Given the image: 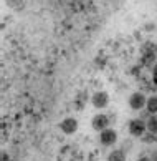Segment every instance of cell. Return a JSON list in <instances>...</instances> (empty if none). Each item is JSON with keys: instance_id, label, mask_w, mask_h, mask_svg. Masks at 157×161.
I'll list each match as a JSON object with an SVG mask.
<instances>
[{"instance_id": "obj_6", "label": "cell", "mask_w": 157, "mask_h": 161, "mask_svg": "<svg viewBox=\"0 0 157 161\" xmlns=\"http://www.w3.org/2000/svg\"><path fill=\"white\" fill-rule=\"evenodd\" d=\"M60 128L65 135H73L78 130V120L76 118H65V120L60 123Z\"/></svg>"}, {"instance_id": "obj_2", "label": "cell", "mask_w": 157, "mask_h": 161, "mask_svg": "<svg viewBox=\"0 0 157 161\" xmlns=\"http://www.w3.org/2000/svg\"><path fill=\"white\" fill-rule=\"evenodd\" d=\"M129 106H131V110H134V111H142V110H146V105H147V98H146V95L141 93V92H136V93H132L131 97H129Z\"/></svg>"}, {"instance_id": "obj_4", "label": "cell", "mask_w": 157, "mask_h": 161, "mask_svg": "<svg viewBox=\"0 0 157 161\" xmlns=\"http://www.w3.org/2000/svg\"><path fill=\"white\" fill-rule=\"evenodd\" d=\"M116 141H118L116 130L107 128V130H104V131H101V133H99V143L102 146H113Z\"/></svg>"}, {"instance_id": "obj_7", "label": "cell", "mask_w": 157, "mask_h": 161, "mask_svg": "<svg viewBox=\"0 0 157 161\" xmlns=\"http://www.w3.org/2000/svg\"><path fill=\"white\" fill-rule=\"evenodd\" d=\"M107 161H126V153L123 150H113L107 154Z\"/></svg>"}, {"instance_id": "obj_3", "label": "cell", "mask_w": 157, "mask_h": 161, "mask_svg": "<svg viewBox=\"0 0 157 161\" xmlns=\"http://www.w3.org/2000/svg\"><path fill=\"white\" fill-rule=\"evenodd\" d=\"M146 131H147V123L141 120V118H134V120L129 121V133L132 136L139 138V136H144Z\"/></svg>"}, {"instance_id": "obj_5", "label": "cell", "mask_w": 157, "mask_h": 161, "mask_svg": "<svg viewBox=\"0 0 157 161\" xmlns=\"http://www.w3.org/2000/svg\"><path fill=\"white\" fill-rule=\"evenodd\" d=\"M91 103L94 108H106L107 105H109V95L106 92H96L93 97H91Z\"/></svg>"}, {"instance_id": "obj_10", "label": "cell", "mask_w": 157, "mask_h": 161, "mask_svg": "<svg viewBox=\"0 0 157 161\" xmlns=\"http://www.w3.org/2000/svg\"><path fill=\"white\" fill-rule=\"evenodd\" d=\"M152 161H157V150H154L152 153H150V156H149Z\"/></svg>"}, {"instance_id": "obj_9", "label": "cell", "mask_w": 157, "mask_h": 161, "mask_svg": "<svg viewBox=\"0 0 157 161\" xmlns=\"http://www.w3.org/2000/svg\"><path fill=\"white\" fill-rule=\"evenodd\" d=\"M146 123H147V131L149 133L157 135V115H150Z\"/></svg>"}, {"instance_id": "obj_1", "label": "cell", "mask_w": 157, "mask_h": 161, "mask_svg": "<svg viewBox=\"0 0 157 161\" xmlns=\"http://www.w3.org/2000/svg\"><path fill=\"white\" fill-rule=\"evenodd\" d=\"M111 118L109 115H104V113H98V115H94L93 116V120H91V126L93 130H96L98 133H101V131H104L109 128V125H111Z\"/></svg>"}, {"instance_id": "obj_11", "label": "cell", "mask_w": 157, "mask_h": 161, "mask_svg": "<svg viewBox=\"0 0 157 161\" xmlns=\"http://www.w3.org/2000/svg\"><path fill=\"white\" fill-rule=\"evenodd\" d=\"M137 161H152V159H150V158H147V156H141V158H139Z\"/></svg>"}, {"instance_id": "obj_8", "label": "cell", "mask_w": 157, "mask_h": 161, "mask_svg": "<svg viewBox=\"0 0 157 161\" xmlns=\"http://www.w3.org/2000/svg\"><path fill=\"white\" fill-rule=\"evenodd\" d=\"M146 110L150 113V115H157V95H155V97H149L147 98Z\"/></svg>"}]
</instances>
